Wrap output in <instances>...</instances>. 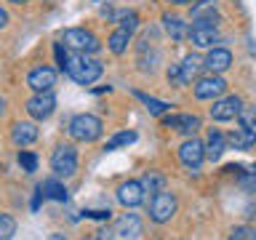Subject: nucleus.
Returning a JSON list of instances; mask_svg holds the SVG:
<instances>
[{
	"label": "nucleus",
	"mask_w": 256,
	"mask_h": 240,
	"mask_svg": "<svg viewBox=\"0 0 256 240\" xmlns=\"http://www.w3.org/2000/svg\"><path fill=\"white\" fill-rule=\"evenodd\" d=\"M62 72H67V75L80 86H91L102 78L104 67H102L99 59H91V56H86V54H72V56L67 54V64H64Z\"/></svg>",
	"instance_id": "1"
},
{
	"label": "nucleus",
	"mask_w": 256,
	"mask_h": 240,
	"mask_svg": "<svg viewBox=\"0 0 256 240\" xmlns=\"http://www.w3.org/2000/svg\"><path fill=\"white\" fill-rule=\"evenodd\" d=\"M104 131V123L96 115H88V112H83V115H75L70 120V136L75 142H86V144H91L96 142L102 136Z\"/></svg>",
	"instance_id": "2"
},
{
	"label": "nucleus",
	"mask_w": 256,
	"mask_h": 240,
	"mask_svg": "<svg viewBox=\"0 0 256 240\" xmlns=\"http://www.w3.org/2000/svg\"><path fill=\"white\" fill-rule=\"evenodd\" d=\"M64 46H67L70 51L86 54V56H91V54H96L102 48L99 38H96L91 30H86V27H72V30L64 32Z\"/></svg>",
	"instance_id": "3"
},
{
	"label": "nucleus",
	"mask_w": 256,
	"mask_h": 240,
	"mask_svg": "<svg viewBox=\"0 0 256 240\" xmlns=\"http://www.w3.org/2000/svg\"><path fill=\"white\" fill-rule=\"evenodd\" d=\"M176 208H179V200H176L174 192H158V195H152L150 200V219L155 224H166L174 219Z\"/></svg>",
	"instance_id": "4"
},
{
	"label": "nucleus",
	"mask_w": 256,
	"mask_h": 240,
	"mask_svg": "<svg viewBox=\"0 0 256 240\" xmlns=\"http://www.w3.org/2000/svg\"><path fill=\"white\" fill-rule=\"evenodd\" d=\"M51 171L56 176H72L78 171V152L72 144H59L51 152Z\"/></svg>",
	"instance_id": "5"
},
{
	"label": "nucleus",
	"mask_w": 256,
	"mask_h": 240,
	"mask_svg": "<svg viewBox=\"0 0 256 240\" xmlns=\"http://www.w3.org/2000/svg\"><path fill=\"white\" fill-rule=\"evenodd\" d=\"M27 86H30L35 94H46V91H51V88L56 86V70H54V67H48V64H40V67L30 70V75H27Z\"/></svg>",
	"instance_id": "6"
},
{
	"label": "nucleus",
	"mask_w": 256,
	"mask_h": 240,
	"mask_svg": "<svg viewBox=\"0 0 256 240\" xmlns=\"http://www.w3.org/2000/svg\"><path fill=\"white\" fill-rule=\"evenodd\" d=\"M179 160L190 168V171H198V168L203 166V160H206V147L192 136V139H187L179 147Z\"/></svg>",
	"instance_id": "7"
},
{
	"label": "nucleus",
	"mask_w": 256,
	"mask_h": 240,
	"mask_svg": "<svg viewBox=\"0 0 256 240\" xmlns=\"http://www.w3.org/2000/svg\"><path fill=\"white\" fill-rule=\"evenodd\" d=\"M227 91V83H224V78L222 75H206V78H200L198 83H195V96L198 99H219V96Z\"/></svg>",
	"instance_id": "8"
},
{
	"label": "nucleus",
	"mask_w": 256,
	"mask_h": 240,
	"mask_svg": "<svg viewBox=\"0 0 256 240\" xmlns=\"http://www.w3.org/2000/svg\"><path fill=\"white\" fill-rule=\"evenodd\" d=\"M54 110H56V99H54V94H51V91L35 94V96H32V99L27 102V112H30V118H35V120L51 118V115H54Z\"/></svg>",
	"instance_id": "9"
},
{
	"label": "nucleus",
	"mask_w": 256,
	"mask_h": 240,
	"mask_svg": "<svg viewBox=\"0 0 256 240\" xmlns=\"http://www.w3.org/2000/svg\"><path fill=\"white\" fill-rule=\"evenodd\" d=\"M240 110H243V99H240V96H224V99H219L211 107V118L219 120V123H224V120H235L240 115Z\"/></svg>",
	"instance_id": "10"
},
{
	"label": "nucleus",
	"mask_w": 256,
	"mask_h": 240,
	"mask_svg": "<svg viewBox=\"0 0 256 240\" xmlns=\"http://www.w3.org/2000/svg\"><path fill=\"white\" fill-rule=\"evenodd\" d=\"M163 126L174 128V131H179L182 136L192 139L200 128V118L198 115H168V118H163Z\"/></svg>",
	"instance_id": "11"
},
{
	"label": "nucleus",
	"mask_w": 256,
	"mask_h": 240,
	"mask_svg": "<svg viewBox=\"0 0 256 240\" xmlns=\"http://www.w3.org/2000/svg\"><path fill=\"white\" fill-rule=\"evenodd\" d=\"M187 38L192 40L195 48H216V43H219V32H216V27H208V24H192Z\"/></svg>",
	"instance_id": "12"
},
{
	"label": "nucleus",
	"mask_w": 256,
	"mask_h": 240,
	"mask_svg": "<svg viewBox=\"0 0 256 240\" xmlns=\"http://www.w3.org/2000/svg\"><path fill=\"white\" fill-rule=\"evenodd\" d=\"M142 230H144V224H142V219L136 214H123L118 219V224H115V232L123 240H136L142 235Z\"/></svg>",
	"instance_id": "13"
},
{
	"label": "nucleus",
	"mask_w": 256,
	"mask_h": 240,
	"mask_svg": "<svg viewBox=\"0 0 256 240\" xmlns=\"http://www.w3.org/2000/svg\"><path fill=\"white\" fill-rule=\"evenodd\" d=\"M192 19L195 24H208V27H216L219 22V11H216L214 0H200V3L192 6Z\"/></svg>",
	"instance_id": "14"
},
{
	"label": "nucleus",
	"mask_w": 256,
	"mask_h": 240,
	"mask_svg": "<svg viewBox=\"0 0 256 240\" xmlns=\"http://www.w3.org/2000/svg\"><path fill=\"white\" fill-rule=\"evenodd\" d=\"M118 200L123 203L126 208H136L144 200V190L139 182H123L118 187Z\"/></svg>",
	"instance_id": "15"
},
{
	"label": "nucleus",
	"mask_w": 256,
	"mask_h": 240,
	"mask_svg": "<svg viewBox=\"0 0 256 240\" xmlns=\"http://www.w3.org/2000/svg\"><path fill=\"white\" fill-rule=\"evenodd\" d=\"M227 139V144L230 147H235V150H240V152H246V150H251L254 144H256V131H251V128H232V131L224 136Z\"/></svg>",
	"instance_id": "16"
},
{
	"label": "nucleus",
	"mask_w": 256,
	"mask_h": 240,
	"mask_svg": "<svg viewBox=\"0 0 256 240\" xmlns=\"http://www.w3.org/2000/svg\"><path fill=\"white\" fill-rule=\"evenodd\" d=\"M230 64H232V54L227 48H211L206 56V62H203V67H208L214 75H219V72L230 70Z\"/></svg>",
	"instance_id": "17"
},
{
	"label": "nucleus",
	"mask_w": 256,
	"mask_h": 240,
	"mask_svg": "<svg viewBox=\"0 0 256 240\" xmlns=\"http://www.w3.org/2000/svg\"><path fill=\"white\" fill-rule=\"evenodd\" d=\"M35 139H38L35 123H14V128H11V142L16 144V147H27V144H32Z\"/></svg>",
	"instance_id": "18"
},
{
	"label": "nucleus",
	"mask_w": 256,
	"mask_h": 240,
	"mask_svg": "<svg viewBox=\"0 0 256 240\" xmlns=\"http://www.w3.org/2000/svg\"><path fill=\"white\" fill-rule=\"evenodd\" d=\"M176 67H179V83L187 86V83H192V78H198V72H200V67H203V62H200V56L190 54V56H184L182 64H176Z\"/></svg>",
	"instance_id": "19"
},
{
	"label": "nucleus",
	"mask_w": 256,
	"mask_h": 240,
	"mask_svg": "<svg viewBox=\"0 0 256 240\" xmlns=\"http://www.w3.org/2000/svg\"><path fill=\"white\" fill-rule=\"evenodd\" d=\"M206 147V158L211 160V163H216L222 155H224V150H227V139H224V134H219V131H208V142L203 144Z\"/></svg>",
	"instance_id": "20"
},
{
	"label": "nucleus",
	"mask_w": 256,
	"mask_h": 240,
	"mask_svg": "<svg viewBox=\"0 0 256 240\" xmlns=\"http://www.w3.org/2000/svg\"><path fill=\"white\" fill-rule=\"evenodd\" d=\"M163 27H166V32L171 35L174 40H184L190 35V27H187V22L184 19H179V16H163Z\"/></svg>",
	"instance_id": "21"
},
{
	"label": "nucleus",
	"mask_w": 256,
	"mask_h": 240,
	"mask_svg": "<svg viewBox=\"0 0 256 240\" xmlns=\"http://www.w3.org/2000/svg\"><path fill=\"white\" fill-rule=\"evenodd\" d=\"M131 35L134 32H128V30H123V27H118L115 32L110 35V51L115 54V56H123L126 51H128V43H131Z\"/></svg>",
	"instance_id": "22"
},
{
	"label": "nucleus",
	"mask_w": 256,
	"mask_h": 240,
	"mask_svg": "<svg viewBox=\"0 0 256 240\" xmlns=\"http://www.w3.org/2000/svg\"><path fill=\"white\" fill-rule=\"evenodd\" d=\"M142 190L144 192H150V195H158V192H163L166 190V176L160 174V171H147L142 176Z\"/></svg>",
	"instance_id": "23"
},
{
	"label": "nucleus",
	"mask_w": 256,
	"mask_h": 240,
	"mask_svg": "<svg viewBox=\"0 0 256 240\" xmlns=\"http://www.w3.org/2000/svg\"><path fill=\"white\" fill-rule=\"evenodd\" d=\"M134 96L150 110V115H166V112L171 110V104H168V102H160V99H155V96H147L142 91H134Z\"/></svg>",
	"instance_id": "24"
},
{
	"label": "nucleus",
	"mask_w": 256,
	"mask_h": 240,
	"mask_svg": "<svg viewBox=\"0 0 256 240\" xmlns=\"http://www.w3.org/2000/svg\"><path fill=\"white\" fill-rule=\"evenodd\" d=\"M40 190H43L46 198L56 200V203H64V200H67V190H64V184L59 179H46L43 184H40Z\"/></svg>",
	"instance_id": "25"
},
{
	"label": "nucleus",
	"mask_w": 256,
	"mask_h": 240,
	"mask_svg": "<svg viewBox=\"0 0 256 240\" xmlns=\"http://www.w3.org/2000/svg\"><path fill=\"white\" fill-rule=\"evenodd\" d=\"M136 142V134L134 131H120V134H115L112 139L107 142V147L104 150H118V147H128V144H134Z\"/></svg>",
	"instance_id": "26"
},
{
	"label": "nucleus",
	"mask_w": 256,
	"mask_h": 240,
	"mask_svg": "<svg viewBox=\"0 0 256 240\" xmlns=\"http://www.w3.org/2000/svg\"><path fill=\"white\" fill-rule=\"evenodd\" d=\"M14 235H16V222H14V216L0 214V240H11Z\"/></svg>",
	"instance_id": "27"
},
{
	"label": "nucleus",
	"mask_w": 256,
	"mask_h": 240,
	"mask_svg": "<svg viewBox=\"0 0 256 240\" xmlns=\"http://www.w3.org/2000/svg\"><path fill=\"white\" fill-rule=\"evenodd\" d=\"M19 166H22V171H27V174L38 171V155H35V152L22 150V152H19Z\"/></svg>",
	"instance_id": "28"
},
{
	"label": "nucleus",
	"mask_w": 256,
	"mask_h": 240,
	"mask_svg": "<svg viewBox=\"0 0 256 240\" xmlns=\"http://www.w3.org/2000/svg\"><path fill=\"white\" fill-rule=\"evenodd\" d=\"M238 120H240V126H243V128L256 131V104H254V107H243V110H240Z\"/></svg>",
	"instance_id": "29"
},
{
	"label": "nucleus",
	"mask_w": 256,
	"mask_h": 240,
	"mask_svg": "<svg viewBox=\"0 0 256 240\" xmlns=\"http://www.w3.org/2000/svg\"><path fill=\"white\" fill-rule=\"evenodd\" d=\"M118 22H120V27L128 30V32H134L136 27H139V16H136L134 11H123L118 16Z\"/></svg>",
	"instance_id": "30"
},
{
	"label": "nucleus",
	"mask_w": 256,
	"mask_h": 240,
	"mask_svg": "<svg viewBox=\"0 0 256 240\" xmlns=\"http://www.w3.org/2000/svg\"><path fill=\"white\" fill-rule=\"evenodd\" d=\"M240 190H246V192H256V166H254V171H248V174H240Z\"/></svg>",
	"instance_id": "31"
},
{
	"label": "nucleus",
	"mask_w": 256,
	"mask_h": 240,
	"mask_svg": "<svg viewBox=\"0 0 256 240\" xmlns=\"http://www.w3.org/2000/svg\"><path fill=\"white\" fill-rule=\"evenodd\" d=\"M230 240H256V230H251V227H235V230H232V235H230Z\"/></svg>",
	"instance_id": "32"
},
{
	"label": "nucleus",
	"mask_w": 256,
	"mask_h": 240,
	"mask_svg": "<svg viewBox=\"0 0 256 240\" xmlns=\"http://www.w3.org/2000/svg\"><path fill=\"white\" fill-rule=\"evenodd\" d=\"M54 54H56V64H59V70H64V64H67V51L62 48V43L54 46Z\"/></svg>",
	"instance_id": "33"
},
{
	"label": "nucleus",
	"mask_w": 256,
	"mask_h": 240,
	"mask_svg": "<svg viewBox=\"0 0 256 240\" xmlns=\"http://www.w3.org/2000/svg\"><path fill=\"white\" fill-rule=\"evenodd\" d=\"M168 80H171V86H182V83H179V67H171V70H168Z\"/></svg>",
	"instance_id": "34"
},
{
	"label": "nucleus",
	"mask_w": 256,
	"mask_h": 240,
	"mask_svg": "<svg viewBox=\"0 0 256 240\" xmlns=\"http://www.w3.org/2000/svg\"><path fill=\"white\" fill-rule=\"evenodd\" d=\"M86 216H91V219H110V208L107 211H86Z\"/></svg>",
	"instance_id": "35"
},
{
	"label": "nucleus",
	"mask_w": 256,
	"mask_h": 240,
	"mask_svg": "<svg viewBox=\"0 0 256 240\" xmlns=\"http://www.w3.org/2000/svg\"><path fill=\"white\" fill-rule=\"evenodd\" d=\"M8 24V14H6V8H0V30H3Z\"/></svg>",
	"instance_id": "36"
},
{
	"label": "nucleus",
	"mask_w": 256,
	"mask_h": 240,
	"mask_svg": "<svg viewBox=\"0 0 256 240\" xmlns=\"http://www.w3.org/2000/svg\"><path fill=\"white\" fill-rule=\"evenodd\" d=\"M48 240H67V238H64V235H62V232H54V235H51V238H48Z\"/></svg>",
	"instance_id": "37"
},
{
	"label": "nucleus",
	"mask_w": 256,
	"mask_h": 240,
	"mask_svg": "<svg viewBox=\"0 0 256 240\" xmlns=\"http://www.w3.org/2000/svg\"><path fill=\"white\" fill-rule=\"evenodd\" d=\"M166 3H176V6H184V3H190V0H166Z\"/></svg>",
	"instance_id": "38"
},
{
	"label": "nucleus",
	"mask_w": 256,
	"mask_h": 240,
	"mask_svg": "<svg viewBox=\"0 0 256 240\" xmlns=\"http://www.w3.org/2000/svg\"><path fill=\"white\" fill-rule=\"evenodd\" d=\"M80 240H99V235H86V238H80Z\"/></svg>",
	"instance_id": "39"
},
{
	"label": "nucleus",
	"mask_w": 256,
	"mask_h": 240,
	"mask_svg": "<svg viewBox=\"0 0 256 240\" xmlns=\"http://www.w3.org/2000/svg\"><path fill=\"white\" fill-rule=\"evenodd\" d=\"M6 112V99H0V115Z\"/></svg>",
	"instance_id": "40"
},
{
	"label": "nucleus",
	"mask_w": 256,
	"mask_h": 240,
	"mask_svg": "<svg viewBox=\"0 0 256 240\" xmlns=\"http://www.w3.org/2000/svg\"><path fill=\"white\" fill-rule=\"evenodd\" d=\"M11 3H16V6H22V3H30V0H11Z\"/></svg>",
	"instance_id": "41"
},
{
	"label": "nucleus",
	"mask_w": 256,
	"mask_h": 240,
	"mask_svg": "<svg viewBox=\"0 0 256 240\" xmlns=\"http://www.w3.org/2000/svg\"><path fill=\"white\" fill-rule=\"evenodd\" d=\"M0 171H3V168H0Z\"/></svg>",
	"instance_id": "42"
}]
</instances>
